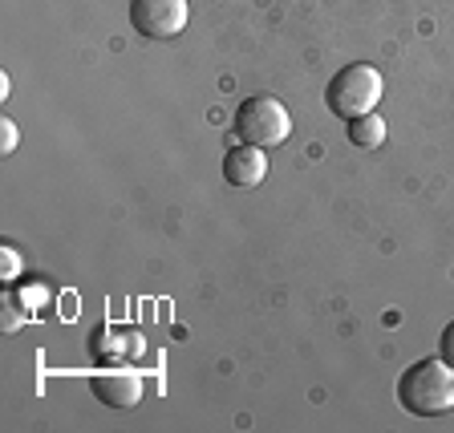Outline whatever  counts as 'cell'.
<instances>
[{
  "instance_id": "obj_1",
  "label": "cell",
  "mask_w": 454,
  "mask_h": 433,
  "mask_svg": "<svg viewBox=\"0 0 454 433\" xmlns=\"http://www.w3.org/2000/svg\"><path fill=\"white\" fill-rule=\"evenodd\" d=\"M397 401L414 417H438L454 409V365L442 357L414 360L397 381Z\"/></svg>"
},
{
  "instance_id": "obj_2",
  "label": "cell",
  "mask_w": 454,
  "mask_h": 433,
  "mask_svg": "<svg viewBox=\"0 0 454 433\" xmlns=\"http://www.w3.org/2000/svg\"><path fill=\"white\" fill-rule=\"evenodd\" d=\"M381 89H386V81H381V73L373 66H345L333 73L329 89H325V102H329V110L337 113V118H345V122H353V118H361V113H373L381 102Z\"/></svg>"
},
{
  "instance_id": "obj_3",
  "label": "cell",
  "mask_w": 454,
  "mask_h": 433,
  "mask_svg": "<svg viewBox=\"0 0 454 433\" xmlns=\"http://www.w3.org/2000/svg\"><path fill=\"white\" fill-rule=\"evenodd\" d=\"M236 134L247 146H264V151L268 146H280L293 134V113H288V105L280 97L255 94L236 110Z\"/></svg>"
},
{
  "instance_id": "obj_4",
  "label": "cell",
  "mask_w": 454,
  "mask_h": 433,
  "mask_svg": "<svg viewBox=\"0 0 454 433\" xmlns=\"http://www.w3.org/2000/svg\"><path fill=\"white\" fill-rule=\"evenodd\" d=\"M187 0H134L130 4V25L134 33L151 41H170L187 28Z\"/></svg>"
},
{
  "instance_id": "obj_5",
  "label": "cell",
  "mask_w": 454,
  "mask_h": 433,
  "mask_svg": "<svg viewBox=\"0 0 454 433\" xmlns=\"http://www.w3.org/2000/svg\"><path fill=\"white\" fill-rule=\"evenodd\" d=\"M94 393L110 409H134L142 401V377L130 373V368H110V373L94 377Z\"/></svg>"
},
{
  "instance_id": "obj_6",
  "label": "cell",
  "mask_w": 454,
  "mask_h": 433,
  "mask_svg": "<svg viewBox=\"0 0 454 433\" xmlns=\"http://www.w3.org/2000/svg\"><path fill=\"white\" fill-rule=\"evenodd\" d=\"M223 179L231 187H260L268 179V159H264V146H236V151L223 159Z\"/></svg>"
},
{
  "instance_id": "obj_7",
  "label": "cell",
  "mask_w": 454,
  "mask_h": 433,
  "mask_svg": "<svg viewBox=\"0 0 454 433\" xmlns=\"http://www.w3.org/2000/svg\"><path fill=\"white\" fill-rule=\"evenodd\" d=\"M138 352H142L138 332H102L98 336V357L106 360H134Z\"/></svg>"
},
{
  "instance_id": "obj_8",
  "label": "cell",
  "mask_w": 454,
  "mask_h": 433,
  "mask_svg": "<svg viewBox=\"0 0 454 433\" xmlns=\"http://www.w3.org/2000/svg\"><path fill=\"white\" fill-rule=\"evenodd\" d=\"M349 142L353 146H361V151H378L381 142H386V122L378 118V110L353 118L349 122Z\"/></svg>"
},
{
  "instance_id": "obj_9",
  "label": "cell",
  "mask_w": 454,
  "mask_h": 433,
  "mask_svg": "<svg viewBox=\"0 0 454 433\" xmlns=\"http://www.w3.org/2000/svg\"><path fill=\"white\" fill-rule=\"evenodd\" d=\"M28 316H33V312H28L17 296H9V300H4V332H20Z\"/></svg>"
},
{
  "instance_id": "obj_10",
  "label": "cell",
  "mask_w": 454,
  "mask_h": 433,
  "mask_svg": "<svg viewBox=\"0 0 454 433\" xmlns=\"http://www.w3.org/2000/svg\"><path fill=\"white\" fill-rule=\"evenodd\" d=\"M17 300L25 304L28 312H33V308H45V304H49V288H45V283H28V288H20V292H17Z\"/></svg>"
},
{
  "instance_id": "obj_11",
  "label": "cell",
  "mask_w": 454,
  "mask_h": 433,
  "mask_svg": "<svg viewBox=\"0 0 454 433\" xmlns=\"http://www.w3.org/2000/svg\"><path fill=\"white\" fill-rule=\"evenodd\" d=\"M12 151H17V122L4 118L0 122V154H12Z\"/></svg>"
},
{
  "instance_id": "obj_12",
  "label": "cell",
  "mask_w": 454,
  "mask_h": 433,
  "mask_svg": "<svg viewBox=\"0 0 454 433\" xmlns=\"http://www.w3.org/2000/svg\"><path fill=\"white\" fill-rule=\"evenodd\" d=\"M17 272H20V255L12 251V247H4V251H0V275H4V280H12Z\"/></svg>"
},
{
  "instance_id": "obj_13",
  "label": "cell",
  "mask_w": 454,
  "mask_h": 433,
  "mask_svg": "<svg viewBox=\"0 0 454 433\" xmlns=\"http://www.w3.org/2000/svg\"><path fill=\"white\" fill-rule=\"evenodd\" d=\"M438 349H442V360H446V365H454V321L446 324V332H442V344H438Z\"/></svg>"
}]
</instances>
